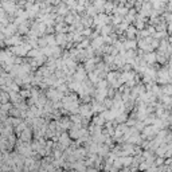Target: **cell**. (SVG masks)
Here are the masks:
<instances>
[{
  "label": "cell",
  "instance_id": "cell-6",
  "mask_svg": "<svg viewBox=\"0 0 172 172\" xmlns=\"http://www.w3.org/2000/svg\"><path fill=\"white\" fill-rule=\"evenodd\" d=\"M118 172H132V171H131V168H129V167H125L124 170H121V171H118Z\"/></svg>",
  "mask_w": 172,
  "mask_h": 172
},
{
  "label": "cell",
  "instance_id": "cell-5",
  "mask_svg": "<svg viewBox=\"0 0 172 172\" xmlns=\"http://www.w3.org/2000/svg\"><path fill=\"white\" fill-rule=\"evenodd\" d=\"M86 172H100V170L96 167H88L86 168Z\"/></svg>",
  "mask_w": 172,
  "mask_h": 172
},
{
  "label": "cell",
  "instance_id": "cell-3",
  "mask_svg": "<svg viewBox=\"0 0 172 172\" xmlns=\"http://www.w3.org/2000/svg\"><path fill=\"white\" fill-rule=\"evenodd\" d=\"M61 143H62V147H67L69 145V137L67 136H62L61 137Z\"/></svg>",
  "mask_w": 172,
  "mask_h": 172
},
{
  "label": "cell",
  "instance_id": "cell-1",
  "mask_svg": "<svg viewBox=\"0 0 172 172\" xmlns=\"http://www.w3.org/2000/svg\"><path fill=\"white\" fill-rule=\"evenodd\" d=\"M121 161H123V166L124 167H131L132 163H133V157H131V156H121Z\"/></svg>",
  "mask_w": 172,
  "mask_h": 172
},
{
  "label": "cell",
  "instance_id": "cell-2",
  "mask_svg": "<svg viewBox=\"0 0 172 172\" xmlns=\"http://www.w3.org/2000/svg\"><path fill=\"white\" fill-rule=\"evenodd\" d=\"M98 153H100L101 157H106L109 155V151H108L106 147H101V148H98Z\"/></svg>",
  "mask_w": 172,
  "mask_h": 172
},
{
  "label": "cell",
  "instance_id": "cell-4",
  "mask_svg": "<svg viewBox=\"0 0 172 172\" xmlns=\"http://www.w3.org/2000/svg\"><path fill=\"white\" fill-rule=\"evenodd\" d=\"M155 166L156 167H160V166H164V160H163V157H157L155 160Z\"/></svg>",
  "mask_w": 172,
  "mask_h": 172
}]
</instances>
